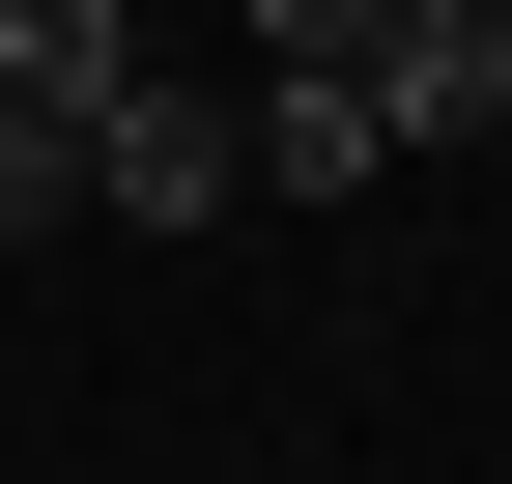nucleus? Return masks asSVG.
Listing matches in <instances>:
<instances>
[{
  "mask_svg": "<svg viewBox=\"0 0 512 484\" xmlns=\"http://www.w3.org/2000/svg\"><path fill=\"white\" fill-rule=\"evenodd\" d=\"M228 171H256V114H200V86H143L86 143V228H228Z\"/></svg>",
  "mask_w": 512,
  "mask_h": 484,
  "instance_id": "obj_2",
  "label": "nucleus"
},
{
  "mask_svg": "<svg viewBox=\"0 0 512 484\" xmlns=\"http://www.w3.org/2000/svg\"><path fill=\"white\" fill-rule=\"evenodd\" d=\"M29 228H86V143H29V114H0V257H29Z\"/></svg>",
  "mask_w": 512,
  "mask_h": 484,
  "instance_id": "obj_6",
  "label": "nucleus"
},
{
  "mask_svg": "<svg viewBox=\"0 0 512 484\" xmlns=\"http://www.w3.org/2000/svg\"><path fill=\"white\" fill-rule=\"evenodd\" d=\"M0 114L29 143H114L143 114V0H0Z\"/></svg>",
  "mask_w": 512,
  "mask_h": 484,
  "instance_id": "obj_1",
  "label": "nucleus"
},
{
  "mask_svg": "<svg viewBox=\"0 0 512 484\" xmlns=\"http://www.w3.org/2000/svg\"><path fill=\"white\" fill-rule=\"evenodd\" d=\"M370 114H399V143H512V0H427V29L370 57Z\"/></svg>",
  "mask_w": 512,
  "mask_h": 484,
  "instance_id": "obj_3",
  "label": "nucleus"
},
{
  "mask_svg": "<svg viewBox=\"0 0 512 484\" xmlns=\"http://www.w3.org/2000/svg\"><path fill=\"white\" fill-rule=\"evenodd\" d=\"M399 29H427V0H256V57H285V86H370Z\"/></svg>",
  "mask_w": 512,
  "mask_h": 484,
  "instance_id": "obj_5",
  "label": "nucleus"
},
{
  "mask_svg": "<svg viewBox=\"0 0 512 484\" xmlns=\"http://www.w3.org/2000/svg\"><path fill=\"white\" fill-rule=\"evenodd\" d=\"M370 171H399L370 86H256V200H370Z\"/></svg>",
  "mask_w": 512,
  "mask_h": 484,
  "instance_id": "obj_4",
  "label": "nucleus"
}]
</instances>
